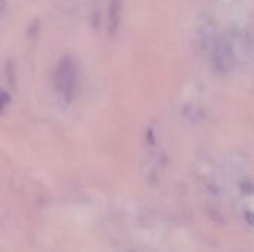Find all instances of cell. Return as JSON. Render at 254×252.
<instances>
[{"mask_svg": "<svg viewBox=\"0 0 254 252\" xmlns=\"http://www.w3.org/2000/svg\"><path fill=\"white\" fill-rule=\"evenodd\" d=\"M213 61H214L216 70L220 71V73H228L232 68V62H234L232 43L226 37H223V36L214 40Z\"/></svg>", "mask_w": 254, "mask_h": 252, "instance_id": "7a4b0ae2", "label": "cell"}, {"mask_svg": "<svg viewBox=\"0 0 254 252\" xmlns=\"http://www.w3.org/2000/svg\"><path fill=\"white\" fill-rule=\"evenodd\" d=\"M131 252H134V251H131Z\"/></svg>", "mask_w": 254, "mask_h": 252, "instance_id": "8992f818", "label": "cell"}, {"mask_svg": "<svg viewBox=\"0 0 254 252\" xmlns=\"http://www.w3.org/2000/svg\"><path fill=\"white\" fill-rule=\"evenodd\" d=\"M122 1L124 0H110L109 3V34L115 36L119 24H121V18H122Z\"/></svg>", "mask_w": 254, "mask_h": 252, "instance_id": "3957f363", "label": "cell"}, {"mask_svg": "<svg viewBox=\"0 0 254 252\" xmlns=\"http://www.w3.org/2000/svg\"><path fill=\"white\" fill-rule=\"evenodd\" d=\"M6 10V0H0V16L4 13Z\"/></svg>", "mask_w": 254, "mask_h": 252, "instance_id": "5b68a950", "label": "cell"}, {"mask_svg": "<svg viewBox=\"0 0 254 252\" xmlns=\"http://www.w3.org/2000/svg\"><path fill=\"white\" fill-rule=\"evenodd\" d=\"M55 86L64 100L71 101L77 86V65L68 56L63 58L55 70Z\"/></svg>", "mask_w": 254, "mask_h": 252, "instance_id": "6da1fadb", "label": "cell"}, {"mask_svg": "<svg viewBox=\"0 0 254 252\" xmlns=\"http://www.w3.org/2000/svg\"><path fill=\"white\" fill-rule=\"evenodd\" d=\"M9 98H7V94H4L3 91H0V111L4 108V105L7 104Z\"/></svg>", "mask_w": 254, "mask_h": 252, "instance_id": "277c9868", "label": "cell"}]
</instances>
